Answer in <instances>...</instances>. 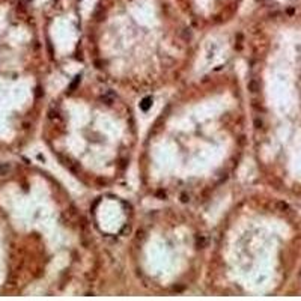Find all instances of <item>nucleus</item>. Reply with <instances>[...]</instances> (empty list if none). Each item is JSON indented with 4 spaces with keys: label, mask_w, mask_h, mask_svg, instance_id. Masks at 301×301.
I'll list each match as a JSON object with an SVG mask.
<instances>
[{
    "label": "nucleus",
    "mask_w": 301,
    "mask_h": 301,
    "mask_svg": "<svg viewBox=\"0 0 301 301\" xmlns=\"http://www.w3.org/2000/svg\"><path fill=\"white\" fill-rule=\"evenodd\" d=\"M248 90L253 92V94L259 90V83H258V80H254V78H253V80L248 81Z\"/></svg>",
    "instance_id": "obj_1"
},
{
    "label": "nucleus",
    "mask_w": 301,
    "mask_h": 301,
    "mask_svg": "<svg viewBox=\"0 0 301 301\" xmlns=\"http://www.w3.org/2000/svg\"><path fill=\"white\" fill-rule=\"evenodd\" d=\"M206 242H208V238H206L205 235H200V237L196 239V244H197V247H199V248L206 247Z\"/></svg>",
    "instance_id": "obj_2"
},
{
    "label": "nucleus",
    "mask_w": 301,
    "mask_h": 301,
    "mask_svg": "<svg viewBox=\"0 0 301 301\" xmlns=\"http://www.w3.org/2000/svg\"><path fill=\"white\" fill-rule=\"evenodd\" d=\"M151 104H152V98H145V100L142 101V104H140V108H142V110H148V108L151 107Z\"/></svg>",
    "instance_id": "obj_3"
},
{
    "label": "nucleus",
    "mask_w": 301,
    "mask_h": 301,
    "mask_svg": "<svg viewBox=\"0 0 301 301\" xmlns=\"http://www.w3.org/2000/svg\"><path fill=\"white\" fill-rule=\"evenodd\" d=\"M277 208H279L280 211H283V212H286V211H289L291 208H289V205L288 203H285V202H277Z\"/></svg>",
    "instance_id": "obj_4"
},
{
    "label": "nucleus",
    "mask_w": 301,
    "mask_h": 301,
    "mask_svg": "<svg viewBox=\"0 0 301 301\" xmlns=\"http://www.w3.org/2000/svg\"><path fill=\"white\" fill-rule=\"evenodd\" d=\"M184 38H185V41H190V39H191V32H190V29H184Z\"/></svg>",
    "instance_id": "obj_5"
},
{
    "label": "nucleus",
    "mask_w": 301,
    "mask_h": 301,
    "mask_svg": "<svg viewBox=\"0 0 301 301\" xmlns=\"http://www.w3.org/2000/svg\"><path fill=\"white\" fill-rule=\"evenodd\" d=\"M78 81H80V77H75V80H74V81H73V83H71V86H69V90H71V92H73V90H74V89H75V87H77V84H78Z\"/></svg>",
    "instance_id": "obj_6"
},
{
    "label": "nucleus",
    "mask_w": 301,
    "mask_h": 301,
    "mask_svg": "<svg viewBox=\"0 0 301 301\" xmlns=\"http://www.w3.org/2000/svg\"><path fill=\"white\" fill-rule=\"evenodd\" d=\"M181 202H182V203H187V202H190V194L184 193V194L181 196Z\"/></svg>",
    "instance_id": "obj_7"
},
{
    "label": "nucleus",
    "mask_w": 301,
    "mask_h": 301,
    "mask_svg": "<svg viewBox=\"0 0 301 301\" xmlns=\"http://www.w3.org/2000/svg\"><path fill=\"white\" fill-rule=\"evenodd\" d=\"M103 101H104L105 104H108V105H110V104L113 103V97H108V95H105V97H103Z\"/></svg>",
    "instance_id": "obj_8"
},
{
    "label": "nucleus",
    "mask_w": 301,
    "mask_h": 301,
    "mask_svg": "<svg viewBox=\"0 0 301 301\" xmlns=\"http://www.w3.org/2000/svg\"><path fill=\"white\" fill-rule=\"evenodd\" d=\"M254 125H256V128H261V127H262V121L256 119V121H254Z\"/></svg>",
    "instance_id": "obj_9"
}]
</instances>
